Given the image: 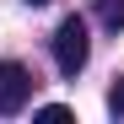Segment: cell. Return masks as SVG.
I'll use <instances>...</instances> for the list:
<instances>
[{
    "mask_svg": "<svg viewBox=\"0 0 124 124\" xmlns=\"http://www.w3.org/2000/svg\"><path fill=\"white\" fill-rule=\"evenodd\" d=\"M32 97V70L16 59H0V113H22Z\"/></svg>",
    "mask_w": 124,
    "mask_h": 124,
    "instance_id": "7a4b0ae2",
    "label": "cell"
},
{
    "mask_svg": "<svg viewBox=\"0 0 124 124\" xmlns=\"http://www.w3.org/2000/svg\"><path fill=\"white\" fill-rule=\"evenodd\" d=\"M97 22L108 27V32H119L124 27V0H97Z\"/></svg>",
    "mask_w": 124,
    "mask_h": 124,
    "instance_id": "3957f363",
    "label": "cell"
},
{
    "mask_svg": "<svg viewBox=\"0 0 124 124\" xmlns=\"http://www.w3.org/2000/svg\"><path fill=\"white\" fill-rule=\"evenodd\" d=\"M108 108H113V113H124V76L113 81V92H108Z\"/></svg>",
    "mask_w": 124,
    "mask_h": 124,
    "instance_id": "5b68a950",
    "label": "cell"
},
{
    "mask_svg": "<svg viewBox=\"0 0 124 124\" xmlns=\"http://www.w3.org/2000/svg\"><path fill=\"white\" fill-rule=\"evenodd\" d=\"M27 6H49V0H27Z\"/></svg>",
    "mask_w": 124,
    "mask_h": 124,
    "instance_id": "8992f818",
    "label": "cell"
},
{
    "mask_svg": "<svg viewBox=\"0 0 124 124\" xmlns=\"http://www.w3.org/2000/svg\"><path fill=\"white\" fill-rule=\"evenodd\" d=\"M38 119H43V124H65V119H70V108H65V102H49Z\"/></svg>",
    "mask_w": 124,
    "mask_h": 124,
    "instance_id": "277c9868",
    "label": "cell"
},
{
    "mask_svg": "<svg viewBox=\"0 0 124 124\" xmlns=\"http://www.w3.org/2000/svg\"><path fill=\"white\" fill-rule=\"evenodd\" d=\"M86 54H92L86 22H81V16H65V22L54 27V65H59V76H76L86 65Z\"/></svg>",
    "mask_w": 124,
    "mask_h": 124,
    "instance_id": "6da1fadb",
    "label": "cell"
}]
</instances>
